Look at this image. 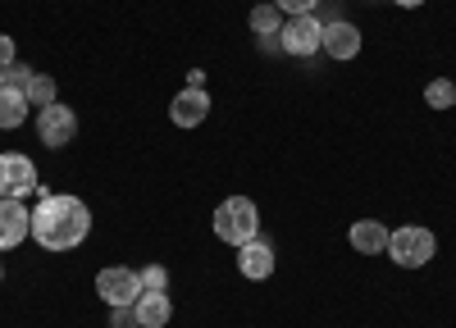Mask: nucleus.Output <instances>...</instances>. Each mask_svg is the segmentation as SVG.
I'll use <instances>...</instances> for the list:
<instances>
[{"label":"nucleus","instance_id":"f257e3e1","mask_svg":"<svg viewBox=\"0 0 456 328\" xmlns=\"http://www.w3.org/2000/svg\"><path fill=\"white\" fill-rule=\"evenodd\" d=\"M92 233V210L78 196H46L32 210V237L46 251H73Z\"/></svg>","mask_w":456,"mask_h":328},{"label":"nucleus","instance_id":"f03ea898","mask_svg":"<svg viewBox=\"0 0 456 328\" xmlns=\"http://www.w3.org/2000/svg\"><path fill=\"white\" fill-rule=\"evenodd\" d=\"M256 233H260V210H256V201H247V196L219 201V210H215V237H219V242L247 246V242H256Z\"/></svg>","mask_w":456,"mask_h":328},{"label":"nucleus","instance_id":"7ed1b4c3","mask_svg":"<svg viewBox=\"0 0 456 328\" xmlns=\"http://www.w3.org/2000/svg\"><path fill=\"white\" fill-rule=\"evenodd\" d=\"M96 292L101 301L114 306V310H133L137 297H142V269H128V265H110L96 274Z\"/></svg>","mask_w":456,"mask_h":328},{"label":"nucleus","instance_id":"20e7f679","mask_svg":"<svg viewBox=\"0 0 456 328\" xmlns=\"http://www.w3.org/2000/svg\"><path fill=\"white\" fill-rule=\"evenodd\" d=\"M434 233L429 228H420V224H406V228H397L393 237H388V255L402 265V269H420V265H429L434 260Z\"/></svg>","mask_w":456,"mask_h":328},{"label":"nucleus","instance_id":"39448f33","mask_svg":"<svg viewBox=\"0 0 456 328\" xmlns=\"http://www.w3.org/2000/svg\"><path fill=\"white\" fill-rule=\"evenodd\" d=\"M37 188H42V182H37V164L23 151H5V156H0V196L23 201Z\"/></svg>","mask_w":456,"mask_h":328},{"label":"nucleus","instance_id":"423d86ee","mask_svg":"<svg viewBox=\"0 0 456 328\" xmlns=\"http://www.w3.org/2000/svg\"><path fill=\"white\" fill-rule=\"evenodd\" d=\"M279 42H283V55H315L324 42V23L311 14H292L279 28Z\"/></svg>","mask_w":456,"mask_h":328},{"label":"nucleus","instance_id":"0eeeda50","mask_svg":"<svg viewBox=\"0 0 456 328\" xmlns=\"http://www.w3.org/2000/svg\"><path fill=\"white\" fill-rule=\"evenodd\" d=\"M73 132H78V115H73L69 105H46V109H37V137H42L46 146H69Z\"/></svg>","mask_w":456,"mask_h":328},{"label":"nucleus","instance_id":"6e6552de","mask_svg":"<svg viewBox=\"0 0 456 328\" xmlns=\"http://www.w3.org/2000/svg\"><path fill=\"white\" fill-rule=\"evenodd\" d=\"M23 237H32V214L23 210V201L0 196V251H14Z\"/></svg>","mask_w":456,"mask_h":328},{"label":"nucleus","instance_id":"1a4fd4ad","mask_svg":"<svg viewBox=\"0 0 456 328\" xmlns=\"http://www.w3.org/2000/svg\"><path fill=\"white\" fill-rule=\"evenodd\" d=\"M206 115H210V92H201V87L178 92V96H174V105H169L174 128H201V124H206Z\"/></svg>","mask_w":456,"mask_h":328},{"label":"nucleus","instance_id":"9d476101","mask_svg":"<svg viewBox=\"0 0 456 328\" xmlns=\"http://www.w3.org/2000/svg\"><path fill=\"white\" fill-rule=\"evenodd\" d=\"M320 51L333 55V60H356V55H361V28L347 23V19L324 23V42H320Z\"/></svg>","mask_w":456,"mask_h":328},{"label":"nucleus","instance_id":"9b49d317","mask_svg":"<svg viewBox=\"0 0 456 328\" xmlns=\"http://www.w3.org/2000/svg\"><path fill=\"white\" fill-rule=\"evenodd\" d=\"M238 274L242 278H251V283H265L274 274V251L265 246L260 237L256 242H247V246H238Z\"/></svg>","mask_w":456,"mask_h":328},{"label":"nucleus","instance_id":"f8f14e48","mask_svg":"<svg viewBox=\"0 0 456 328\" xmlns=\"http://www.w3.org/2000/svg\"><path fill=\"white\" fill-rule=\"evenodd\" d=\"M169 315H174V306H169L165 292H142L137 306H133L137 328H165V324H169Z\"/></svg>","mask_w":456,"mask_h":328},{"label":"nucleus","instance_id":"ddd939ff","mask_svg":"<svg viewBox=\"0 0 456 328\" xmlns=\"http://www.w3.org/2000/svg\"><path fill=\"white\" fill-rule=\"evenodd\" d=\"M352 246L361 251V255H379V251H388V228L384 224H379V219H356V224H352Z\"/></svg>","mask_w":456,"mask_h":328},{"label":"nucleus","instance_id":"4468645a","mask_svg":"<svg viewBox=\"0 0 456 328\" xmlns=\"http://www.w3.org/2000/svg\"><path fill=\"white\" fill-rule=\"evenodd\" d=\"M28 109H32V105H28L23 87H10V83L0 87V128H5V132H10V128H23Z\"/></svg>","mask_w":456,"mask_h":328},{"label":"nucleus","instance_id":"2eb2a0df","mask_svg":"<svg viewBox=\"0 0 456 328\" xmlns=\"http://www.w3.org/2000/svg\"><path fill=\"white\" fill-rule=\"evenodd\" d=\"M23 96H28V105H37V109L55 105V78H51V73H32V83L23 87Z\"/></svg>","mask_w":456,"mask_h":328},{"label":"nucleus","instance_id":"dca6fc26","mask_svg":"<svg viewBox=\"0 0 456 328\" xmlns=\"http://www.w3.org/2000/svg\"><path fill=\"white\" fill-rule=\"evenodd\" d=\"M251 28H256V36H274L283 28V10L279 5H256L251 10Z\"/></svg>","mask_w":456,"mask_h":328},{"label":"nucleus","instance_id":"f3484780","mask_svg":"<svg viewBox=\"0 0 456 328\" xmlns=\"http://www.w3.org/2000/svg\"><path fill=\"white\" fill-rule=\"evenodd\" d=\"M425 100H429L434 109H447V105H456V83H447V78H434V83L425 87Z\"/></svg>","mask_w":456,"mask_h":328},{"label":"nucleus","instance_id":"a211bd4d","mask_svg":"<svg viewBox=\"0 0 456 328\" xmlns=\"http://www.w3.org/2000/svg\"><path fill=\"white\" fill-rule=\"evenodd\" d=\"M165 287H169V274H165L160 265L142 269V292H165Z\"/></svg>","mask_w":456,"mask_h":328},{"label":"nucleus","instance_id":"6ab92c4d","mask_svg":"<svg viewBox=\"0 0 456 328\" xmlns=\"http://www.w3.org/2000/svg\"><path fill=\"white\" fill-rule=\"evenodd\" d=\"M274 5H279V10L292 19V14H311V10L320 5V0H274Z\"/></svg>","mask_w":456,"mask_h":328},{"label":"nucleus","instance_id":"aec40b11","mask_svg":"<svg viewBox=\"0 0 456 328\" xmlns=\"http://www.w3.org/2000/svg\"><path fill=\"white\" fill-rule=\"evenodd\" d=\"M5 83H10V87H28V83H32V68L10 64V68H5Z\"/></svg>","mask_w":456,"mask_h":328},{"label":"nucleus","instance_id":"412c9836","mask_svg":"<svg viewBox=\"0 0 456 328\" xmlns=\"http://www.w3.org/2000/svg\"><path fill=\"white\" fill-rule=\"evenodd\" d=\"M14 55H19V51H14V42H10V36H0V68H10V64H14Z\"/></svg>","mask_w":456,"mask_h":328},{"label":"nucleus","instance_id":"4be33fe9","mask_svg":"<svg viewBox=\"0 0 456 328\" xmlns=\"http://www.w3.org/2000/svg\"><path fill=\"white\" fill-rule=\"evenodd\" d=\"M397 5H402V10H415V5H425V0H397Z\"/></svg>","mask_w":456,"mask_h":328},{"label":"nucleus","instance_id":"5701e85b","mask_svg":"<svg viewBox=\"0 0 456 328\" xmlns=\"http://www.w3.org/2000/svg\"><path fill=\"white\" fill-rule=\"evenodd\" d=\"M0 87H5V73H0Z\"/></svg>","mask_w":456,"mask_h":328},{"label":"nucleus","instance_id":"b1692460","mask_svg":"<svg viewBox=\"0 0 456 328\" xmlns=\"http://www.w3.org/2000/svg\"><path fill=\"white\" fill-rule=\"evenodd\" d=\"M0 274H5V269H0Z\"/></svg>","mask_w":456,"mask_h":328}]
</instances>
